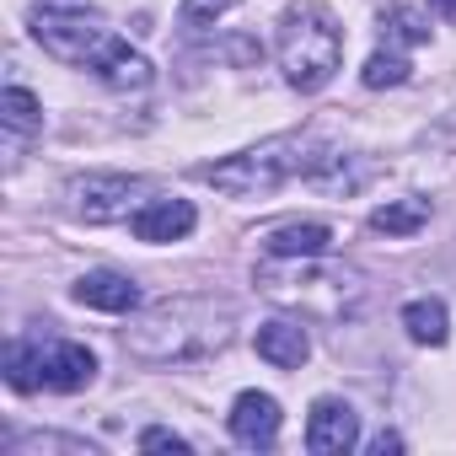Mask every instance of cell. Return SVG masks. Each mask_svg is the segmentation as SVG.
<instances>
[{
  "label": "cell",
  "mask_w": 456,
  "mask_h": 456,
  "mask_svg": "<svg viewBox=\"0 0 456 456\" xmlns=\"http://www.w3.org/2000/svg\"><path fill=\"white\" fill-rule=\"evenodd\" d=\"M33 38L54 60L97 70L118 92H145L151 86V60L134 54L124 38H113L108 17L97 6H86V0H38L33 6Z\"/></svg>",
  "instance_id": "obj_1"
},
{
  "label": "cell",
  "mask_w": 456,
  "mask_h": 456,
  "mask_svg": "<svg viewBox=\"0 0 456 456\" xmlns=\"http://www.w3.org/2000/svg\"><path fill=\"white\" fill-rule=\"evenodd\" d=\"M232 322H237L232 306L183 296V301L151 306L134 328H124V349L134 360H145V365H188V360H204V354L225 349Z\"/></svg>",
  "instance_id": "obj_2"
},
{
  "label": "cell",
  "mask_w": 456,
  "mask_h": 456,
  "mask_svg": "<svg viewBox=\"0 0 456 456\" xmlns=\"http://www.w3.org/2000/svg\"><path fill=\"white\" fill-rule=\"evenodd\" d=\"M333 161V151H322L312 134H280V140H264L242 156H225V161H204L193 177L232 193V199H264L274 188H285L290 177H312Z\"/></svg>",
  "instance_id": "obj_3"
},
{
  "label": "cell",
  "mask_w": 456,
  "mask_h": 456,
  "mask_svg": "<svg viewBox=\"0 0 456 456\" xmlns=\"http://www.w3.org/2000/svg\"><path fill=\"white\" fill-rule=\"evenodd\" d=\"M258 290L269 301H280V306L306 312V317H344L365 296L360 274L344 269V264H328V253H312V258H280V253H269L258 264Z\"/></svg>",
  "instance_id": "obj_4"
},
{
  "label": "cell",
  "mask_w": 456,
  "mask_h": 456,
  "mask_svg": "<svg viewBox=\"0 0 456 456\" xmlns=\"http://www.w3.org/2000/svg\"><path fill=\"white\" fill-rule=\"evenodd\" d=\"M280 70L296 92H322L344 65V28L317 0H296L280 17Z\"/></svg>",
  "instance_id": "obj_5"
},
{
  "label": "cell",
  "mask_w": 456,
  "mask_h": 456,
  "mask_svg": "<svg viewBox=\"0 0 456 456\" xmlns=\"http://www.w3.org/2000/svg\"><path fill=\"white\" fill-rule=\"evenodd\" d=\"M145 193H151L145 177H118V172H113V177H81V183H70L76 215L92 220V225H102V220H129Z\"/></svg>",
  "instance_id": "obj_6"
},
{
  "label": "cell",
  "mask_w": 456,
  "mask_h": 456,
  "mask_svg": "<svg viewBox=\"0 0 456 456\" xmlns=\"http://www.w3.org/2000/svg\"><path fill=\"white\" fill-rule=\"evenodd\" d=\"M354 440H360L354 408L338 397H317L306 413V451L312 456H344V451H354Z\"/></svg>",
  "instance_id": "obj_7"
},
{
  "label": "cell",
  "mask_w": 456,
  "mask_h": 456,
  "mask_svg": "<svg viewBox=\"0 0 456 456\" xmlns=\"http://www.w3.org/2000/svg\"><path fill=\"white\" fill-rule=\"evenodd\" d=\"M232 435H237V445H248V451H269L274 440H280V403L269 397V392H242L237 403H232Z\"/></svg>",
  "instance_id": "obj_8"
},
{
  "label": "cell",
  "mask_w": 456,
  "mask_h": 456,
  "mask_svg": "<svg viewBox=\"0 0 456 456\" xmlns=\"http://www.w3.org/2000/svg\"><path fill=\"white\" fill-rule=\"evenodd\" d=\"M193 204L188 199H151V204H140L134 215H129V232L140 237V242H183L188 232H193Z\"/></svg>",
  "instance_id": "obj_9"
},
{
  "label": "cell",
  "mask_w": 456,
  "mask_h": 456,
  "mask_svg": "<svg viewBox=\"0 0 456 456\" xmlns=\"http://www.w3.org/2000/svg\"><path fill=\"white\" fill-rule=\"evenodd\" d=\"M70 296H76L81 306H92V312H113V317H124V312L140 306V285H134L129 274H113V269H92V274H81Z\"/></svg>",
  "instance_id": "obj_10"
},
{
  "label": "cell",
  "mask_w": 456,
  "mask_h": 456,
  "mask_svg": "<svg viewBox=\"0 0 456 456\" xmlns=\"http://www.w3.org/2000/svg\"><path fill=\"white\" fill-rule=\"evenodd\" d=\"M97 376V354L86 344H54L44 349V387L49 392H81Z\"/></svg>",
  "instance_id": "obj_11"
},
{
  "label": "cell",
  "mask_w": 456,
  "mask_h": 456,
  "mask_svg": "<svg viewBox=\"0 0 456 456\" xmlns=\"http://www.w3.org/2000/svg\"><path fill=\"white\" fill-rule=\"evenodd\" d=\"M258 354L269 365H280V370H301L306 354H312V338H306V328L296 317H274V322L258 328Z\"/></svg>",
  "instance_id": "obj_12"
},
{
  "label": "cell",
  "mask_w": 456,
  "mask_h": 456,
  "mask_svg": "<svg viewBox=\"0 0 456 456\" xmlns=\"http://www.w3.org/2000/svg\"><path fill=\"white\" fill-rule=\"evenodd\" d=\"M264 248L280 253V258H312V253H328V248H333V232H328L322 220H296V225H280V232H269Z\"/></svg>",
  "instance_id": "obj_13"
},
{
  "label": "cell",
  "mask_w": 456,
  "mask_h": 456,
  "mask_svg": "<svg viewBox=\"0 0 456 456\" xmlns=\"http://www.w3.org/2000/svg\"><path fill=\"white\" fill-rule=\"evenodd\" d=\"M403 328H408V338L413 344H445V333H451V317H445V306L440 301H408L403 306Z\"/></svg>",
  "instance_id": "obj_14"
},
{
  "label": "cell",
  "mask_w": 456,
  "mask_h": 456,
  "mask_svg": "<svg viewBox=\"0 0 456 456\" xmlns=\"http://www.w3.org/2000/svg\"><path fill=\"white\" fill-rule=\"evenodd\" d=\"M424 220H429V199H397V204H381V209L370 215V232H381V237H408V232H419Z\"/></svg>",
  "instance_id": "obj_15"
},
{
  "label": "cell",
  "mask_w": 456,
  "mask_h": 456,
  "mask_svg": "<svg viewBox=\"0 0 456 456\" xmlns=\"http://www.w3.org/2000/svg\"><path fill=\"white\" fill-rule=\"evenodd\" d=\"M6 381H12L17 392H33V387L44 381V349L28 344V338H12V344H6Z\"/></svg>",
  "instance_id": "obj_16"
},
{
  "label": "cell",
  "mask_w": 456,
  "mask_h": 456,
  "mask_svg": "<svg viewBox=\"0 0 456 456\" xmlns=\"http://www.w3.org/2000/svg\"><path fill=\"white\" fill-rule=\"evenodd\" d=\"M0 118H6V129H12V134H33V129L44 124V108H38V97H33V92L6 86V92H0Z\"/></svg>",
  "instance_id": "obj_17"
},
{
  "label": "cell",
  "mask_w": 456,
  "mask_h": 456,
  "mask_svg": "<svg viewBox=\"0 0 456 456\" xmlns=\"http://www.w3.org/2000/svg\"><path fill=\"white\" fill-rule=\"evenodd\" d=\"M360 81H365L370 92H381V86H403V81H408V60H403V54H392V49H376V54L365 60Z\"/></svg>",
  "instance_id": "obj_18"
},
{
  "label": "cell",
  "mask_w": 456,
  "mask_h": 456,
  "mask_svg": "<svg viewBox=\"0 0 456 456\" xmlns=\"http://www.w3.org/2000/svg\"><path fill=\"white\" fill-rule=\"evenodd\" d=\"M381 33H387L392 44H429V22H424L413 6H392V12L381 17Z\"/></svg>",
  "instance_id": "obj_19"
},
{
  "label": "cell",
  "mask_w": 456,
  "mask_h": 456,
  "mask_svg": "<svg viewBox=\"0 0 456 456\" xmlns=\"http://www.w3.org/2000/svg\"><path fill=\"white\" fill-rule=\"evenodd\" d=\"M44 451H70V456H97L86 440H70V435H28L12 445V456H44Z\"/></svg>",
  "instance_id": "obj_20"
},
{
  "label": "cell",
  "mask_w": 456,
  "mask_h": 456,
  "mask_svg": "<svg viewBox=\"0 0 456 456\" xmlns=\"http://www.w3.org/2000/svg\"><path fill=\"white\" fill-rule=\"evenodd\" d=\"M237 0H183V12H177V22L183 28H204V22H215V17H225Z\"/></svg>",
  "instance_id": "obj_21"
},
{
  "label": "cell",
  "mask_w": 456,
  "mask_h": 456,
  "mask_svg": "<svg viewBox=\"0 0 456 456\" xmlns=\"http://www.w3.org/2000/svg\"><path fill=\"white\" fill-rule=\"evenodd\" d=\"M140 451H177V456H183V451H188V440L156 424V429H145V435H140Z\"/></svg>",
  "instance_id": "obj_22"
},
{
  "label": "cell",
  "mask_w": 456,
  "mask_h": 456,
  "mask_svg": "<svg viewBox=\"0 0 456 456\" xmlns=\"http://www.w3.org/2000/svg\"><path fill=\"white\" fill-rule=\"evenodd\" d=\"M370 451H376V456H387V451H403V440H397V435H376V440H370Z\"/></svg>",
  "instance_id": "obj_23"
},
{
  "label": "cell",
  "mask_w": 456,
  "mask_h": 456,
  "mask_svg": "<svg viewBox=\"0 0 456 456\" xmlns=\"http://www.w3.org/2000/svg\"><path fill=\"white\" fill-rule=\"evenodd\" d=\"M429 6H435V12H440L445 22H456V0H429Z\"/></svg>",
  "instance_id": "obj_24"
}]
</instances>
